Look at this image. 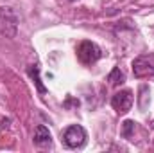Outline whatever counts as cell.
Returning <instances> with one entry per match:
<instances>
[{"label":"cell","mask_w":154,"mask_h":153,"mask_svg":"<svg viewBox=\"0 0 154 153\" xmlns=\"http://www.w3.org/2000/svg\"><path fill=\"white\" fill-rule=\"evenodd\" d=\"M18 24H20V18L14 13V9L7 7V5H2L0 7V34L9 40L16 38Z\"/></svg>","instance_id":"6da1fadb"},{"label":"cell","mask_w":154,"mask_h":153,"mask_svg":"<svg viewBox=\"0 0 154 153\" xmlns=\"http://www.w3.org/2000/svg\"><path fill=\"white\" fill-rule=\"evenodd\" d=\"M2 126L7 128V126H9V119H2Z\"/></svg>","instance_id":"8fae6325"},{"label":"cell","mask_w":154,"mask_h":153,"mask_svg":"<svg viewBox=\"0 0 154 153\" xmlns=\"http://www.w3.org/2000/svg\"><path fill=\"white\" fill-rule=\"evenodd\" d=\"M50 142H52V135H50L48 128L43 126V124L36 126V130H34V144H38V146H48Z\"/></svg>","instance_id":"8992f818"},{"label":"cell","mask_w":154,"mask_h":153,"mask_svg":"<svg viewBox=\"0 0 154 153\" xmlns=\"http://www.w3.org/2000/svg\"><path fill=\"white\" fill-rule=\"evenodd\" d=\"M133 92L131 90H120L111 97V106L115 108L118 114H127L133 106Z\"/></svg>","instance_id":"5b68a950"},{"label":"cell","mask_w":154,"mask_h":153,"mask_svg":"<svg viewBox=\"0 0 154 153\" xmlns=\"http://www.w3.org/2000/svg\"><path fill=\"white\" fill-rule=\"evenodd\" d=\"M29 76L34 79V83H36V88H38L39 94H45L47 92V88L41 85V79H39V69L36 65H32V67H29Z\"/></svg>","instance_id":"ba28073f"},{"label":"cell","mask_w":154,"mask_h":153,"mask_svg":"<svg viewBox=\"0 0 154 153\" xmlns=\"http://www.w3.org/2000/svg\"><path fill=\"white\" fill-rule=\"evenodd\" d=\"M149 86L147 85H142L140 86V97H138V106H140V110H145L147 106H149V103H151V97H149Z\"/></svg>","instance_id":"52a82bcc"},{"label":"cell","mask_w":154,"mask_h":153,"mask_svg":"<svg viewBox=\"0 0 154 153\" xmlns=\"http://www.w3.org/2000/svg\"><path fill=\"white\" fill-rule=\"evenodd\" d=\"M134 77H152L154 76V54H142L133 61Z\"/></svg>","instance_id":"277c9868"},{"label":"cell","mask_w":154,"mask_h":153,"mask_svg":"<svg viewBox=\"0 0 154 153\" xmlns=\"http://www.w3.org/2000/svg\"><path fill=\"white\" fill-rule=\"evenodd\" d=\"M100 56H102V50H100V47H99L97 43H93V41L84 40V41H81L79 47H77V58H79V61H81L82 65H91V63H95L97 60H100Z\"/></svg>","instance_id":"3957f363"},{"label":"cell","mask_w":154,"mask_h":153,"mask_svg":"<svg viewBox=\"0 0 154 153\" xmlns=\"http://www.w3.org/2000/svg\"><path fill=\"white\" fill-rule=\"evenodd\" d=\"M134 124H136V122H134V121H129V119L122 122V137H124V139H131V137H133V133H134Z\"/></svg>","instance_id":"30bf717a"},{"label":"cell","mask_w":154,"mask_h":153,"mask_svg":"<svg viewBox=\"0 0 154 153\" xmlns=\"http://www.w3.org/2000/svg\"><path fill=\"white\" fill-rule=\"evenodd\" d=\"M108 81L111 83V85H122L124 81H125V76H124V72L118 69V67H115L111 72H109V76H108Z\"/></svg>","instance_id":"9c48e42d"},{"label":"cell","mask_w":154,"mask_h":153,"mask_svg":"<svg viewBox=\"0 0 154 153\" xmlns=\"http://www.w3.org/2000/svg\"><path fill=\"white\" fill-rule=\"evenodd\" d=\"M86 130L81 126V124H72L65 130L63 133V142L66 148L70 150H77V148H82L86 144Z\"/></svg>","instance_id":"7a4b0ae2"}]
</instances>
